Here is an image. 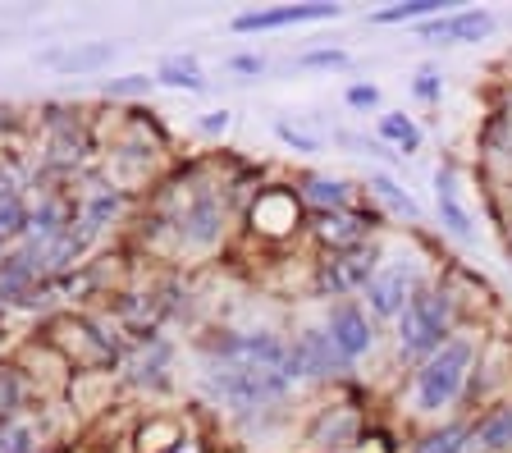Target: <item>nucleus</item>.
I'll return each instance as SVG.
<instances>
[{
  "label": "nucleus",
  "instance_id": "obj_1",
  "mask_svg": "<svg viewBox=\"0 0 512 453\" xmlns=\"http://www.w3.org/2000/svg\"><path fill=\"white\" fill-rule=\"evenodd\" d=\"M471 367H476V339L471 335H453L444 348H435L412 376L416 417H435V412L453 408L471 380Z\"/></svg>",
  "mask_w": 512,
  "mask_h": 453
},
{
  "label": "nucleus",
  "instance_id": "obj_2",
  "mask_svg": "<svg viewBox=\"0 0 512 453\" xmlns=\"http://www.w3.org/2000/svg\"><path fill=\"white\" fill-rule=\"evenodd\" d=\"M453 325H458L453 293L439 289V284H421L394 321L398 353L412 357V362H426L435 348H444L448 339H453Z\"/></svg>",
  "mask_w": 512,
  "mask_h": 453
},
{
  "label": "nucleus",
  "instance_id": "obj_3",
  "mask_svg": "<svg viewBox=\"0 0 512 453\" xmlns=\"http://www.w3.org/2000/svg\"><path fill=\"white\" fill-rule=\"evenodd\" d=\"M288 385H293V380H288L284 371L234 362V357H215L211 362V389L234 412H256V408H270V403H284Z\"/></svg>",
  "mask_w": 512,
  "mask_h": 453
},
{
  "label": "nucleus",
  "instance_id": "obj_4",
  "mask_svg": "<svg viewBox=\"0 0 512 453\" xmlns=\"http://www.w3.org/2000/svg\"><path fill=\"white\" fill-rule=\"evenodd\" d=\"M421 284H426L421 261H412V257L380 261L375 280L366 284V312H371V321H398V312L412 302V293L421 289Z\"/></svg>",
  "mask_w": 512,
  "mask_h": 453
},
{
  "label": "nucleus",
  "instance_id": "obj_5",
  "mask_svg": "<svg viewBox=\"0 0 512 453\" xmlns=\"http://www.w3.org/2000/svg\"><path fill=\"white\" fill-rule=\"evenodd\" d=\"M384 252L380 243H362V248H348V252H330L325 266H320V289L334 293V298H352V293H366V284L375 280Z\"/></svg>",
  "mask_w": 512,
  "mask_h": 453
},
{
  "label": "nucleus",
  "instance_id": "obj_6",
  "mask_svg": "<svg viewBox=\"0 0 512 453\" xmlns=\"http://www.w3.org/2000/svg\"><path fill=\"white\" fill-rule=\"evenodd\" d=\"M348 371L339 348L330 344L325 325H307L293 344H288V380H334Z\"/></svg>",
  "mask_w": 512,
  "mask_h": 453
},
{
  "label": "nucleus",
  "instance_id": "obj_7",
  "mask_svg": "<svg viewBox=\"0 0 512 453\" xmlns=\"http://www.w3.org/2000/svg\"><path fill=\"white\" fill-rule=\"evenodd\" d=\"M325 335H330V344L339 348V357L352 367V362H362V357L375 348V321H371V312H366L362 302L343 298V302H334L330 307Z\"/></svg>",
  "mask_w": 512,
  "mask_h": 453
},
{
  "label": "nucleus",
  "instance_id": "obj_8",
  "mask_svg": "<svg viewBox=\"0 0 512 453\" xmlns=\"http://www.w3.org/2000/svg\"><path fill=\"white\" fill-rule=\"evenodd\" d=\"M416 33L426 37L430 46H467V42H485L494 33V14L490 10H448L439 19H426Z\"/></svg>",
  "mask_w": 512,
  "mask_h": 453
},
{
  "label": "nucleus",
  "instance_id": "obj_9",
  "mask_svg": "<svg viewBox=\"0 0 512 453\" xmlns=\"http://www.w3.org/2000/svg\"><path fill=\"white\" fill-rule=\"evenodd\" d=\"M179 238L188 248H215L224 238V202L215 193H192L179 211Z\"/></svg>",
  "mask_w": 512,
  "mask_h": 453
},
{
  "label": "nucleus",
  "instance_id": "obj_10",
  "mask_svg": "<svg viewBox=\"0 0 512 453\" xmlns=\"http://www.w3.org/2000/svg\"><path fill=\"white\" fill-rule=\"evenodd\" d=\"M343 5H275V10H247L234 19V33H275V28H298V23L339 19Z\"/></svg>",
  "mask_w": 512,
  "mask_h": 453
},
{
  "label": "nucleus",
  "instance_id": "obj_11",
  "mask_svg": "<svg viewBox=\"0 0 512 453\" xmlns=\"http://www.w3.org/2000/svg\"><path fill=\"white\" fill-rule=\"evenodd\" d=\"M435 211H439V225L458 238V243H476V220H471L467 202H462V184L453 165H439L435 170Z\"/></svg>",
  "mask_w": 512,
  "mask_h": 453
},
{
  "label": "nucleus",
  "instance_id": "obj_12",
  "mask_svg": "<svg viewBox=\"0 0 512 453\" xmlns=\"http://www.w3.org/2000/svg\"><path fill=\"white\" fill-rule=\"evenodd\" d=\"M316 238L330 252L362 248V243H371V216L357 211V206H348V211H325V216H316Z\"/></svg>",
  "mask_w": 512,
  "mask_h": 453
},
{
  "label": "nucleus",
  "instance_id": "obj_13",
  "mask_svg": "<svg viewBox=\"0 0 512 453\" xmlns=\"http://www.w3.org/2000/svg\"><path fill=\"white\" fill-rule=\"evenodd\" d=\"M298 202L302 197L288 193V188H266L252 206V225L266 229V234H284V229L298 225Z\"/></svg>",
  "mask_w": 512,
  "mask_h": 453
},
{
  "label": "nucleus",
  "instance_id": "obj_14",
  "mask_svg": "<svg viewBox=\"0 0 512 453\" xmlns=\"http://www.w3.org/2000/svg\"><path fill=\"white\" fill-rule=\"evenodd\" d=\"M471 449L476 453H512V399L471 421Z\"/></svg>",
  "mask_w": 512,
  "mask_h": 453
},
{
  "label": "nucleus",
  "instance_id": "obj_15",
  "mask_svg": "<svg viewBox=\"0 0 512 453\" xmlns=\"http://www.w3.org/2000/svg\"><path fill=\"white\" fill-rule=\"evenodd\" d=\"M298 197L307 206H316V216H325V211H348L352 206V184L348 179H339V174H302Z\"/></svg>",
  "mask_w": 512,
  "mask_h": 453
},
{
  "label": "nucleus",
  "instance_id": "obj_16",
  "mask_svg": "<svg viewBox=\"0 0 512 453\" xmlns=\"http://www.w3.org/2000/svg\"><path fill=\"white\" fill-rule=\"evenodd\" d=\"M357 426H362V417L348 408V403H334V408H325L316 417V426H311V444H320V449H339V444H352V435H357Z\"/></svg>",
  "mask_w": 512,
  "mask_h": 453
},
{
  "label": "nucleus",
  "instance_id": "obj_17",
  "mask_svg": "<svg viewBox=\"0 0 512 453\" xmlns=\"http://www.w3.org/2000/svg\"><path fill=\"white\" fill-rule=\"evenodd\" d=\"M375 129H380V142H389V147H394L398 161L421 151V124H416L412 115H403V110H380Z\"/></svg>",
  "mask_w": 512,
  "mask_h": 453
},
{
  "label": "nucleus",
  "instance_id": "obj_18",
  "mask_svg": "<svg viewBox=\"0 0 512 453\" xmlns=\"http://www.w3.org/2000/svg\"><path fill=\"white\" fill-rule=\"evenodd\" d=\"M366 193H371L375 202H384V206H389L394 216L412 220V225H416V220H421V206L412 202V193H407V188L398 184V179H389V174H384V170H371V174H366Z\"/></svg>",
  "mask_w": 512,
  "mask_h": 453
},
{
  "label": "nucleus",
  "instance_id": "obj_19",
  "mask_svg": "<svg viewBox=\"0 0 512 453\" xmlns=\"http://www.w3.org/2000/svg\"><path fill=\"white\" fill-rule=\"evenodd\" d=\"M453 10V0H403V5H384L371 14L375 28H394V23H426Z\"/></svg>",
  "mask_w": 512,
  "mask_h": 453
},
{
  "label": "nucleus",
  "instance_id": "obj_20",
  "mask_svg": "<svg viewBox=\"0 0 512 453\" xmlns=\"http://www.w3.org/2000/svg\"><path fill=\"white\" fill-rule=\"evenodd\" d=\"M412 453H471V421H453V426L421 435L412 444Z\"/></svg>",
  "mask_w": 512,
  "mask_h": 453
},
{
  "label": "nucleus",
  "instance_id": "obj_21",
  "mask_svg": "<svg viewBox=\"0 0 512 453\" xmlns=\"http://www.w3.org/2000/svg\"><path fill=\"white\" fill-rule=\"evenodd\" d=\"M119 206H124V197H119L115 188H92V193H87V206H83V220H78V225H83V238L96 234V229H106L110 220L119 216Z\"/></svg>",
  "mask_w": 512,
  "mask_h": 453
},
{
  "label": "nucleus",
  "instance_id": "obj_22",
  "mask_svg": "<svg viewBox=\"0 0 512 453\" xmlns=\"http://www.w3.org/2000/svg\"><path fill=\"white\" fill-rule=\"evenodd\" d=\"M23 229H28V202H23L19 188L0 179V243L19 238Z\"/></svg>",
  "mask_w": 512,
  "mask_h": 453
},
{
  "label": "nucleus",
  "instance_id": "obj_23",
  "mask_svg": "<svg viewBox=\"0 0 512 453\" xmlns=\"http://www.w3.org/2000/svg\"><path fill=\"white\" fill-rule=\"evenodd\" d=\"M156 83H165V87H188V92H202L206 78H202V65H197L192 55H170V60H160Z\"/></svg>",
  "mask_w": 512,
  "mask_h": 453
},
{
  "label": "nucleus",
  "instance_id": "obj_24",
  "mask_svg": "<svg viewBox=\"0 0 512 453\" xmlns=\"http://www.w3.org/2000/svg\"><path fill=\"white\" fill-rule=\"evenodd\" d=\"M115 46L110 42H96V46H78V51H64V55H51V65H60L64 74H92V69L110 65Z\"/></svg>",
  "mask_w": 512,
  "mask_h": 453
},
{
  "label": "nucleus",
  "instance_id": "obj_25",
  "mask_svg": "<svg viewBox=\"0 0 512 453\" xmlns=\"http://www.w3.org/2000/svg\"><path fill=\"white\" fill-rule=\"evenodd\" d=\"M412 97L426 101V106H439V97H444V74H439L435 65H421L412 78Z\"/></svg>",
  "mask_w": 512,
  "mask_h": 453
},
{
  "label": "nucleus",
  "instance_id": "obj_26",
  "mask_svg": "<svg viewBox=\"0 0 512 453\" xmlns=\"http://www.w3.org/2000/svg\"><path fill=\"white\" fill-rule=\"evenodd\" d=\"M23 408V376L14 367H0V417H14Z\"/></svg>",
  "mask_w": 512,
  "mask_h": 453
},
{
  "label": "nucleus",
  "instance_id": "obj_27",
  "mask_svg": "<svg viewBox=\"0 0 512 453\" xmlns=\"http://www.w3.org/2000/svg\"><path fill=\"white\" fill-rule=\"evenodd\" d=\"M298 65H302V69H348L352 55L343 51V46H320V51L298 55Z\"/></svg>",
  "mask_w": 512,
  "mask_h": 453
},
{
  "label": "nucleus",
  "instance_id": "obj_28",
  "mask_svg": "<svg viewBox=\"0 0 512 453\" xmlns=\"http://www.w3.org/2000/svg\"><path fill=\"white\" fill-rule=\"evenodd\" d=\"M343 101H348L352 110H380V87L375 83H352L348 92H343Z\"/></svg>",
  "mask_w": 512,
  "mask_h": 453
},
{
  "label": "nucleus",
  "instance_id": "obj_29",
  "mask_svg": "<svg viewBox=\"0 0 512 453\" xmlns=\"http://www.w3.org/2000/svg\"><path fill=\"white\" fill-rule=\"evenodd\" d=\"M275 133H279V142H288V147H298V151H320V138H311V133L293 129L288 119H275Z\"/></svg>",
  "mask_w": 512,
  "mask_h": 453
},
{
  "label": "nucleus",
  "instance_id": "obj_30",
  "mask_svg": "<svg viewBox=\"0 0 512 453\" xmlns=\"http://www.w3.org/2000/svg\"><path fill=\"white\" fill-rule=\"evenodd\" d=\"M151 83H156V78L128 74V78H119V83H106V92H110V97H138V92H151Z\"/></svg>",
  "mask_w": 512,
  "mask_h": 453
},
{
  "label": "nucleus",
  "instance_id": "obj_31",
  "mask_svg": "<svg viewBox=\"0 0 512 453\" xmlns=\"http://www.w3.org/2000/svg\"><path fill=\"white\" fill-rule=\"evenodd\" d=\"M0 453H37V449H32V435L28 431L10 426V431H0Z\"/></svg>",
  "mask_w": 512,
  "mask_h": 453
},
{
  "label": "nucleus",
  "instance_id": "obj_32",
  "mask_svg": "<svg viewBox=\"0 0 512 453\" xmlns=\"http://www.w3.org/2000/svg\"><path fill=\"white\" fill-rule=\"evenodd\" d=\"M229 65L243 69V74H261V69H266V60H261V55H234Z\"/></svg>",
  "mask_w": 512,
  "mask_h": 453
},
{
  "label": "nucleus",
  "instance_id": "obj_33",
  "mask_svg": "<svg viewBox=\"0 0 512 453\" xmlns=\"http://www.w3.org/2000/svg\"><path fill=\"white\" fill-rule=\"evenodd\" d=\"M229 129V110H215V115L202 119V133H224Z\"/></svg>",
  "mask_w": 512,
  "mask_h": 453
},
{
  "label": "nucleus",
  "instance_id": "obj_34",
  "mask_svg": "<svg viewBox=\"0 0 512 453\" xmlns=\"http://www.w3.org/2000/svg\"><path fill=\"white\" fill-rule=\"evenodd\" d=\"M508 252H512V238H508Z\"/></svg>",
  "mask_w": 512,
  "mask_h": 453
}]
</instances>
